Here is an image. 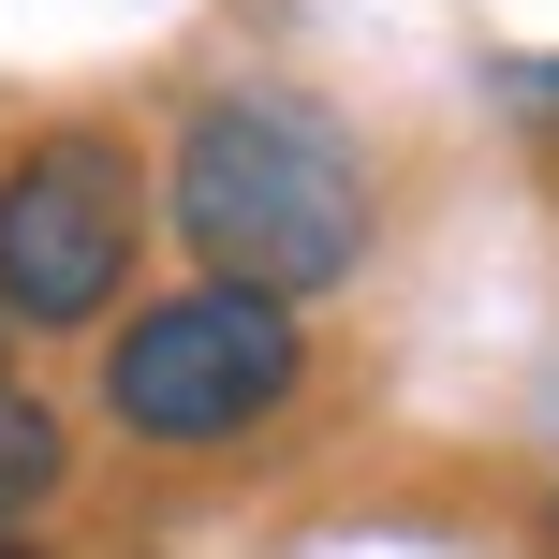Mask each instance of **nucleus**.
I'll return each instance as SVG.
<instances>
[{
  "instance_id": "obj_1",
  "label": "nucleus",
  "mask_w": 559,
  "mask_h": 559,
  "mask_svg": "<svg viewBox=\"0 0 559 559\" xmlns=\"http://www.w3.org/2000/svg\"><path fill=\"white\" fill-rule=\"evenodd\" d=\"M177 236L222 295H324L368 265V163L295 88H222L177 133Z\"/></svg>"
},
{
  "instance_id": "obj_2",
  "label": "nucleus",
  "mask_w": 559,
  "mask_h": 559,
  "mask_svg": "<svg viewBox=\"0 0 559 559\" xmlns=\"http://www.w3.org/2000/svg\"><path fill=\"white\" fill-rule=\"evenodd\" d=\"M295 383H309L295 309H280V295H222V280L133 309V324H118V354H104V413L133 427V442H163V456L251 442Z\"/></svg>"
},
{
  "instance_id": "obj_3",
  "label": "nucleus",
  "mask_w": 559,
  "mask_h": 559,
  "mask_svg": "<svg viewBox=\"0 0 559 559\" xmlns=\"http://www.w3.org/2000/svg\"><path fill=\"white\" fill-rule=\"evenodd\" d=\"M133 236H147V192L104 133H45L29 163H0V324L59 338L88 309H118Z\"/></svg>"
},
{
  "instance_id": "obj_4",
  "label": "nucleus",
  "mask_w": 559,
  "mask_h": 559,
  "mask_svg": "<svg viewBox=\"0 0 559 559\" xmlns=\"http://www.w3.org/2000/svg\"><path fill=\"white\" fill-rule=\"evenodd\" d=\"M59 501V413L45 397H0V545Z\"/></svg>"
},
{
  "instance_id": "obj_5",
  "label": "nucleus",
  "mask_w": 559,
  "mask_h": 559,
  "mask_svg": "<svg viewBox=\"0 0 559 559\" xmlns=\"http://www.w3.org/2000/svg\"><path fill=\"white\" fill-rule=\"evenodd\" d=\"M501 88H515V104H531V118H559V59H515Z\"/></svg>"
},
{
  "instance_id": "obj_6",
  "label": "nucleus",
  "mask_w": 559,
  "mask_h": 559,
  "mask_svg": "<svg viewBox=\"0 0 559 559\" xmlns=\"http://www.w3.org/2000/svg\"><path fill=\"white\" fill-rule=\"evenodd\" d=\"M0 559H29V545H0Z\"/></svg>"
},
{
  "instance_id": "obj_7",
  "label": "nucleus",
  "mask_w": 559,
  "mask_h": 559,
  "mask_svg": "<svg viewBox=\"0 0 559 559\" xmlns=\"http://www.w3.org/2000/svg\"><path fill=\"white\" fill-rule=\"evenodd\" d=\"M0 397H15V383H0Z\"/></svg>"
}]
</instances>
